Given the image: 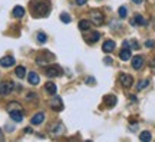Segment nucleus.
Segmentation results:
<instances>
[{
	"label": "nucleus",
	"instance_id": "17",
	"mask_svg": "<svg viewBox=\"0 0 155 142\" xmlns=\"http://www.w3.org/2000/svg\"><path fill=\"white\" fill-rule=\"evenodd\" d=\"M119 59L121 60H129L131 59V50L126 49V47H123L122 50H121V53H119Z\"/></svg>",
	"mask_w": 155,
	"mask_h": 142
},
{
	"label": "nucleus",
	"instance_id": "18",
	"mask_svg": "<svg viewBox=\"0 0 155 142\" xmlns=\"http://www.w3.org/2000/svg\"><path fill=\"white\" fill-rule=\"evenodd\" d=\"M13 16L14 17H23L25 16V9L22 6H16L13 9Z\"/></svg>",
	"mask_w": 155,
	"mask_h": 142
},
{
	"label": "nucleus",
	"instance_id": "15",
	"mask_svg": "<svg viewBox=\"0 0 155 142\" xmlns=\"http://www.w3.org/2000/svg\"><path fill=\"white\" fill-rule=\"evenodd\" d=\"M45 89H46V92H47L49 95H55V93H56V90H58V88H56V85L53 83V82H47V83L45 85Z\"/></svg>",
	"mask_w": 155,
	"mask_h": 142
},
{
	"label": "nucleus",
	"instance_id": "2",
	"mask_svg": "<svg viewBox=\"0 0 155 142\" xmlns=\"http://www.w3.org/2000/svg\"><path fill=\"white\" fill-rule=\"evenodd\" d=\"M46 75H47L49 77L59 76V75H62V69L59 68L58 65H53V66H49V68H46Z\"/></svg>",
	"mask_w": 155,
	"mask_h": 142
},
{
	"label": "nucleus",
	"instance_id": "25",
	"mask_svg": "<svg viewBox=\"0 0 155 142\" xmlns=\"http://www.w3.org/2000/svg\"><path fill=\"white\" fill-rule=\"evenodd\" d=\"M60 20H62L63 23H71V16H69L68 13H62V14H60Z\"/></svg>",
	"mask_w": 155,
	"mask_h": 142
},
{
	"label": "nucleus",
	"instance_id": "33",
	"mask_svg": "<svg viewBox=\"0 0 155 142\" xmlns=\"http://www.w3.org/2000/svg\"><path fill=\"white\" fill-rule=\"evenodd\" d=\"M151 66H152V68H155V59H152V60H151Z\"/></svg>",
	"mask_w": 155,
	"mask_h": 142
},
{
	"label": "nucleus",
	"instance_id": "12",
	"mask_svg": "<svg viewBox=\"0 0 155 142\" xmlns=\"http://www.w3.org/2000/svg\"><path fill=\"white\" fill-rule=\"evenodd\" d=\"M27 80H29V83L30 85H38L39 80H40V77L36 72H30L29 75H27Z\"/></svg>",
	"mask_w": 155,
	"mask_h": 142
},
{
	"label": "nucleus",
	"instance_id": "4",
	"mask_svg": "<svg viewBox=\"0 0 155 142\" xmlns=\"http://www.w3.org/2000/svg\"><path fill=\"white\" fill-rule=\"evenodd\" d=\"M49 105H50V108H53L55 110H62L63 109V103H62V99H60L59 96L52 98L50 101H49Z\"/></svg>",
	"mask_w": 155,
	"mask_h": 142
},
{
	"label": "nucleus",
	"instance_id": "26",
	"mask_svg": "<svg viewBox=\"0 0 155 142\" xmlns=\"http://www.w3.org/2000/svg\"><path fill=\"white\" fill-rule=\"evenodd\" d=\"M118 13H119V16H121V17H125V16H126V7L125 6H121L119 7V10H118Z\"/></svg>",
	"mask_w": 155,
	"mask_h": 142
},
{
	"label": "nucleus",
	"instance_id": "29",
	"mask_svg": "<svg viewBox=\"0 0 155 142\" xmlns=\"http://www.w3.org/2000/svg\"><path fill=\"white\" fill-rule=\"evenodd\" d=\"M85 82H86V83H95V79H93V77H88Z\"/></svg>",
	"mask_w": 155,
	"mask_h": 142
},
{
	"label": "nucleus",
	"instance_id": "21",
	"mask_svg": "<svg viewBox=\"0 0 155 142\" xmlns=\"http://www.w3.org/2000/svg\"><path fill=\"white\" fill-rule=\"evenodd\" d=\"M99 39H101V33H99V32H93V33H90V36H89V39H88V40H89L90 43H95V42H98Z\"/></svg>",
	"mask_w": 155,
	"mask_h": 142
},
{
	"label": "nucleus",
	"instance_id": "19",
	"mask_svg": "<svg viewBox=\"0 0 155 142\" xmlns=\"http://www.w3.org/2000/svg\"><path fill=\"white\" fill-rule=\"evenodd\" d=\"M14 75H16L17 77H20V79L25 77L26 76V68L25 66H17V68L14 69Z\"/></svg>",
	"mask_w": 155,
	"mask_h": 142
},
{
	"label": "nucleus",
	"instance_id": "8",
	"mask_svg": "<svg viewBox=\"0 0 155 142\" xmlns=\"http://www.w3.org/2000/svg\"><path fill=\"white\" fill-rule=\"evenodd\" d=\"M115 49V42L114 40H105L102 45V50L105 53H111V52Z\"/></svg>",
	"mask_w": 155,
	"mask_h": 142
},
{
	"label": "nucleus",
	"instance_id": "10",
	"mask_svg": "<svg viewBox=\"0 0 155 142\" xmlns=\"http://www.w3.org/2000/svg\"><path fill=\"white\" fill-rule=\"evenodd\" d=\"M131 25L144 26V25H147V20H145V17H142L141 14H135V16H134V19L131 20Z\"/></svg>",
	"mask_w": 155,
	"mask_h": 142
},
{
	"label": "nucleus",
	"instance_id": "27",
	"mask_svg": "<svg viewBox=\"0 0 155 142\" xmlns=\"http://www.w3.org/2000/svg\"><path fill=\"white\" fill-rule=\"evenodd\" d=\"M145 46H147V47H154L155 42L154 40H147V42H145Z\"/></svg>",
	"mask_w": 155,
	"mask_h": 142
},
{
	"label": "nucleus",
	"instance_id": "22",
	"mask_svg": "<svg viewBox=\"0 0 155 142\" xmlns=\"http://www.w3.org/2000/svg\"><path fill=\"white\" fill-rule=\"evenodd\" d=\"M139 139H141V141H151V139H152L151 132H148V131H144L141 135H139Z\"/></svg>",
	"mask_w": 155,
	"mask_h": 142
},
{
	"label": "nucleus",
	"instance_id": "13",
	"mask_svg": "<svg viewBox=\"0 0 155 142\" xmlns=\"http://www.w3.org/2000/svg\"><path fill=\"white\" fill-rule=\"evenodd\" d=\"M22 109H23V106H22L19 102H14V101H13V102L7 103V110H9V112H13V110H22Z\"/></svg>",
	"mask_w": 155,
	"mask_h": 142
},
{
	"label": "nucleus",
	"instance_id": "31",
	"mask_svg": "<svg viewBox=\"0 0 155 142\" xmlns=\"http://www.w3.org/2000/svg\"><path fill=\"white\" fill-rule=\"evenodd\" d=\"M33 98H35V93H29L27 95V99H33Z\"/></svg>",
	"mask_w": 155,
	"mask_h": 142
},
{
	"label": "nucleus",
	"instance_id": "32",
	"mask_svg": "<svg viewBox=\"0 0 155 142\" xmlns=\"http://www.w3.org/2000/svg\"><path fill=\"white\" fill-rule=\"evenodd\" d=\"M25 132H26V134H30V132H32V128H26Z\"/></svg>",
	"mask_w": 155,
	"mask_h": 142
},
{
	"label": "nucleus",
	"instance_id": "7",
	"mask_svg": "<svg viewBox=\"0 0 155 142\" xmlns=\"http://www.w3.org/2000/svg\"><path fill=\"white\" fill-rule=\"evenodd\" d=\"M43 121H45V113H43V112H39V113H36V115L32 116L30 123H32V125H40Z\"/></svg>",
	"mask_w": 155,
	"mask_h": 142
},
{
	"label": "nucleus",
	"instance_id": "20",
	"mask_svg": "<svg viewBox=\"0 0 155 142\" xmlns=\"http://www.w3.org/2000/svg\"><path fill=\"white\" fill-rule=\"evenodd\" d=\"M79 29H81V30H88V29H90V22L89 20H81V22H79Z\"/></svg>",
	"mask_w": 155,
	"mask_h": 142
},
{
	"label": "nucleus",
	"instance_id": "16",
	"mask_svg": "<svg viewBox=\"0 0 155 142\" xmlns=\"http://www.w3.org/2000/svg\"><path fill=\"white\" fill-rule=\"evenodd\" d=\"M62 132H65V126L60 122H58L56 125H53V126H52V134L59 135V134H62Z\"/></svg>",
	"mask_w": 155,
	"mask_h": 142
},
{
	"label": "nucleus",
	"instance_id": "6",
	"mask_svg": "<svg viewBox=\"0 0 155 142\" xmlns=\"http://www.w3.org/2000/svg\"><path fill=\"white\" fill-rule=\"evenodd\" d=\"M14 65V58L13 56H5L0 59V66L2 68H10Z\"/></svg>",
	"mask_w": 155,
	"mask_h": 142
},
{
	"label": "nucleus",
	"instance_id": "1",
	"mask_svg": "<svg viewBox=\"0 0 155 142\" xmlns=\"http://www.w3.org/2000/svg\"><path fill=\"white\" fill-rule=\"evenodd\" d=\"M89 17H90V20H92L93 25L99 26L103 23V14H102V12H99V10H90Z\"/></svg>",
	"mask_w": 155,
	"mask_h": 142
},
{
	"label": "nucleus",
	"instance_id": "9",
	"mask_svg": "<svg viewBox=\"0 0 155 142\" xmlns=\"http://www.w3.org/2000/svg\"><path fill=\"white\" fill-rule=\"evenodd\" d=\"M142 65H144V58L142 56H134L132 58V68L134 69H141L142 68Z\"/></svg>",
	"mask_w": 155,
	"mask_h": 142
},
{
	"label": "nucleus",
	"instance_id": "35",
	"mask_svg": "<svg viewBox=\"0 0 155 142\" xmlns=\"http://www.w3.org/2000/svg\"><path fill=\"white\" fill-rule=\"evenodd\" d=\"M154 27H155V19H154Z\"/></svg>",
	"mask_w": 155,
	"mask_h": 142
},
{
	"label": "nucleus",
	"instance_id": "3",
	"mask_svg": "<svg viewBox=\"0 0 155 142\" xmlns=\"http://www.w3.org/2000/svg\"><path fill=\"white\" fill-rule=\"evenodd\" d=\"M119 80H121V83H122L123 88H131V86H132V83H134V79H132V76H131V75H128V73H122V75H121V77H119Z\"/></svg>",
	"mask_w": 155,
	"mask_h": 142
},
{
	"label": "nucleus",
	"instance_id": "23",
	"mask_svg": "<svg viewBox=\"0 0 155 142\" xmlns=\"http://www.w3.org/2000/svg\"><path fill=\"white\" fill-rule=\"evenodd\" d=\"M148 80H139V82H138V85H136V89L138 90H142V89H145V88H147V86H148Z\"/></svg>",
	"mask_w": 155,
	"mask_h": 142
},
{
	"label": "nucleus",
	"instance_id": "11",
	"mask_svg": "<svg viewBox=\"0 0 155 142\" xmlns=\"http://www.w3.org/2000/svg\"><path fill=\"white\" fill-rule=\"evenodd\" d=\"M9 113H10V118H12L14 122H22V121H23L22 110H13V112H9Z\"/></svg>",
	"mask_w": 155,
	"mask_h": 142
},
{
	"label": "nucleus",
	"instance_id": "5",
	"mask_svg": "<svg viewBox=\"0 0 155 142\" xmlns=\"http://www.w3.org/2000/svg\"><path fill=\"white\" fill-rule=\"evenodd\" d=\"M12 90H13L12 82H3V83H0V95H9Z\"/></svg>",
	"mask_w": 155,
	"mask_h": 142
},
{
	"label": "nucleus",
	"instance_id": "30",
	"mask_svg": "<svg viewBox=\"0 0 155 142\" xmlns=\"http://www.w3.org/2000/svg\"><path fill=\"white\" fill-rule=\"evenodd\" d=\"M86 2H88V0H76V3L79 5V6H84V5L86 3Z\"/></svg>",
	"mask_w": 155,
	"mask_h": 142
},
{
	"label": "nucleus",
	"instance_id": "34",
	"mask_svg": "<svg viewBox=\"0 0 155 142\" xmlns=\"http://www.w3.org/2000/svg\"><path fill=\"white\" fill-rule=\"evenodd\" d=\"M134 3H136V5H139V3H142V0H132Z\"/></svg>",
	"mask_w": 155,
	"mask_h": 142
},
{
	"label": "nucleus",
	"instance_id": "14",
	"mask_svg": "<svg viewBox=\"0 0 155 142\" xmlns=\"http://www.w3.org/2000/svg\"><path fill=\"white\" fill-rule=\"evenodd\" d=\"M103 102L106 106H115L116 105V98L114 95H106V96L103 98Z\"/></svg>",
	"mask_w": 155,
	"mask_h": 142
},
{
	"label": "nucleus",
	"instance_id": "28",
	"mask_svg": "<svg viewBox=\"0 0 155 142\" xmlns=\"http://www.w3.org/2000/svg\"><path fill=\"white\" fill-rule=\"evenodd\" d=\"M103 62H105L106 65H111V63H112V58H105V59H103Z\"/></svg>",
	"mask_w": 155,
	"mask_h": 142
},
{
	"label": "nucleus",
	"instance_id": "36",
	"mask_svg": "<svg viewBox=\"0 0 155 142\" xmlns=\"http://www.w3.org/2000/svg\"><path fill=\"white\" fill-rule=\"evenodd\" d=\"M0 132H2V131H0Z\"/></svg>",
	"mask_w": 155,
	"mask_h": 142
},
{
	"label": "nucleus",
	"instance_id": "24",
	"mask_svg": "<svg viewBox=\"0 0 155 142\" xmlns=\"http://www.w3.org/2000/svg\"><path fill=\"white\" fill-rule=\"evenodd\" d=\"M36 38H38V42H39V43H45L46 39H47V36H46V35H45L43 32H39Z\"/></svg>",
	"mask_w": 155,
	"mask_h": 142
}]
</instances>
